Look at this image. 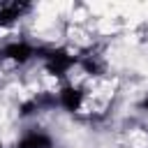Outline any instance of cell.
<instances>
[{
  "instance_id": "cell-1",
  "label": "cell",
  "mask_w": 148,
  "mask_h": 148,
  "mask_svg": "<svg viewBox=\"0 0 148 148\" xmlns=\"http://www.w3.org/2000/svg\"><path fill=\"white\" fill-rule=\"evenodd\" d=\"M37 60L42 62V67H44V72L49 76H53V79H58V81L65 83L67 76H69V72L79 65L81 56H76L67 46H44V49H39Z\"/></svg>"
},
{
  "instance_id": "cell-2",
  "label": "cell",
  "mask_w": 148,
  "mask_h": 148,
  "mask_svg": "<svg viewBox=\"0 0 148 148\" xmlns=\"http://www.w3.org/2000/svg\"><path fill=\"white\" fill-rule=\"evenodd\" d=\"M39 46H35L28 39H7L0 44V62H12V65H28L30 60H37Z\"/></svg>"
},
{
  "instance_id": "cell-3",
  "label": "cell",
  "mask_w": 148,
  "mask_h": 148,
  "mask_svg": "<svg viewBox=\"0 0 148 148\" xmlns=\"http://www.w3.org/2000/svg\"><path fill=\"white\" fill-rule=\"evenodd\" d=\"M56 102H58V109L67 113H79L86 104V90L74 81H65L56 92Z\"/></svg>"
},
{
  "instance_id": "cell-4",
  "label": "cell",
  "mask_w": 148,
  "mask_h": 148,
  "mask_svg": "<svg viewBox=\"0 0 148 148\" xmlns=\"http://www.w3.org/2000/svg\"><path fill=\"white\" fill-rule=\"evenodd\" d=\"M12 148H56V139L44 127H28L18 134Z\"/></svg>"
},
{
  "instance_id": "cell-5",
  "label": "cell",
  "mask_w": 148,
  "mask_h": 148,
  "mask_svg": "<svg viewBox=\"0 0 148 148\" xmlns=\"http://www.w3.org/2000/svg\"><path fill=\"white\" fill-rule=\"evenodd\" d=\"M30 12V5H18V2H7L0 5V28H7L16 21H21V16Z\"/></svg>"
},
{
  "instance_id": "cell-6",
  "label": "cell",
  "mask_w": 148,
  "mask_h": 148,
  "mask_svg": "<svg viewBox=\"0 0 148 148\" xmlns=\"http://www.w3.org/2000/svg\"><path fill=\"white\" fill-rule=\"evenodd\" d=\"M139 109H141V111H148V90H146L143 97L139 99Z\"/></svg>"
},
{
  "instance_id": "cell-7",
  "label": "cell",
  "mask_w": 148,
  "mask_h": 148,
  "mask_svg": "<svg viewBox=\"0 0 148 148\" xmlns=\"http://www.w3.org/2000/svg\"><path fill=\"white\" fill-rule=\"evenodd\" d=\"M0 148H5V143H2V141H0Z\"/></svg>"
}]
</instances>
